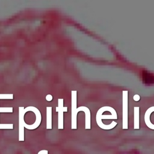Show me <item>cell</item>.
Wrapping results in <instances>:
<instances>
[{"label": "cell", "mask_w": 154, "mask_h": 154, "mask_svg": "<svg viewBox=\"0 0 154 154\" xmlns=\"http://www.w3.org/2000/svg\"><path fill=\"white\" fill-rule=\"evenodd\" d=\"M96 119L97 125L104 130H110L117 125V123L114 121H112L109 125H105L102 122V119H117L116 111L109 106H104L100 108L97 112Z\"/></svg>", "instance_id": "cell-1"}, {"label": "cell", "mask_w": 154, "mask_h": 154, "mask_svg": "<svg viewBox=\"0 0 154 154\" xmlns=\"http://www.w3.org/2000/svg\"><path fill=\"white\" fill-rule=\"evenodd\" d=\"M128 91L123 90L122 91V105H123V116H122V125L123 129H127L128 126Z\"/></svg>", "instance_id": "cell-2"}, {"label": "cell", "mask_w": 154, "mask_h": 154, "mask_svg": "<svg viewBox=\"0 0 154 154\" xmlns=\"http://www.w3.org/2000/svg\"><path fill=\"white\" fill-rule=\"evenodd\" d=\"M153 112H154V106H152L149 108L147 109V111H146L145 114H144V122H145L146 125H147V126L149 128H150L152 130H154V124H153L151 122L150 119V115Z\"/></svg>", "instance_id": "cell-3"}, {"label": "cell", "mask_w": 154, "mask_h": 154, "mask_svg": "<svg viewBox=\"0 0 154 154\" xmlns=\"http://www.w3.org/2000/svg\"><path fill=\"white\" fill-rule=\"evenodd\" d=\"M134 129H140V107L134 106Z\"/></svg>", "instance_id": "cell-4"}, {"label": "cell", "mask_w": 154, "mask_h": 154, "mask_svg": "<svg viewBox=\"0 0 154 154\" xmlns=\"http://www.w3.org/2000/svg\"><path fill=\"white\" fill-rule=\"evenodd\" d=\"M67 107L63 108L62 106H59L57 108V111L58 112V129H63V115L64 111H67Z\"/></svg>", "instance_id": "cell-5"}, {"label": "cell", "mask_w": 154, "mask_h": 154, "mask_svg": "<svg viewBox=\"0 0 154 154\" xmlns=\"http://www.w3.org/2000/svg\"><path fill=\"white\" fill-rule=\"evenodd\" d=\"M52 108L51 107L47 108V113H46V128L52 129Z\"/></svg>", "instance_id": "cell-6"}, {"label": "cell", "mask_w": 154, "mask_h": 154, "mask_svg": "<svg viewBox=\"0 0 154 154\" xmlns=\"http://www.w3.org/2000/svg\"><path fill=\"white\" fill-rule=\"evenodd\" d=\"M133 99H134L135 101H136V102L139 101L140 99V95H138V94H135V95L133 96Z\"/></svg>", "instance_id": "cell-7"}, {"label": "cell", "mask_w": 154, "mask_h": 154, "mask_svg": "<svg viewBox=\"0 0 154 154\" xmlns=\"http://www.w3.org/2000/svg\"><path fill=\"white\" fill-rule=\"evenodd\" d=\"M37 154H48V151L47 150H42L39 151Z\"/></svg>", "instance_id": "cell-8"}]
</instances>
